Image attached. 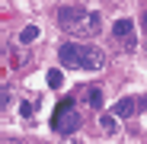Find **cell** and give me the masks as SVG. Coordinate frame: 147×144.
<instances>
[{
	"instance_id": "obj_1",
	"label": "cell",
	"mask_w": 147,
	"mask_h": 144,
	"mask_svg": "<svg viewBox=\"0 0 147 144\" xmlns=\"http://www.w3.org/2000/svg\"><path fill=\"white\" fill-rule=\"evenodd\" d=\"M58 26L67 35L93 39L96 32L102 29V16L96 13V10H86V7H61L58 10Z\"/></svg>"
},
{
	"instance_id": "obj_2",
	"label": "cell",
	"mask_w": 147,
	"mask_h": 144,
	"mask_svg": "<svg viewBox=\"0 0 147 144\" xmlns=\"http://www.w3.org/2000/svg\"><path fill=\"white\" fill-rule=\"evenodd\" d=\"M58 58L64 67H74V70H102L106 64V55L93 45H83V42H64L58 48Z\"/></svg>"
},
{
	"instance_id": "obj_3",
	"label": "cell",
	"mask_w": 147,
	"mask_h": 144,
	"mask_svg": "<svg viewBox=\"0 0 147 144\" xmlns=\"http://www.w3.org/2000/svg\"><path fill=\"white\" fill-rule=\"evenodd\" d=\"M80 112H77V106H74L70 99H61L58 103V109H55V115H51V125L61 131V135H70V131H77L80 128Z\"/></svg>"
},
{
	"instance_id": "obj_4",
	"label": "cell",
	"mask_w": 147,
	"mask_h": 144,
	"mask_svg": "<svg viewBox=\"0 0 147 144\" xmlns=\"http://www.w3.org/2000/svg\"><path fill=\"white\" fill-rule=\"evenodd\" d=\"M144 106H147V99H144V96H121V99L112 106V112H115L118 118H131V115H138Z\"/></svg>"
},
{
	"instance_id": "obj_5",
	"label": "cell",
	"mask_w": 147,
	"mask_h": 144,
	"mask_svg": "<svg viewBox=\"0 0 147 144\" xmlns=\"http://www.w3.org/2000/svg\"><path fill=\"white\" fill-rule=\"evenodd\" d=\"M112 35H115L121 45H125L128 51H131V48H134V42H138V39H134V22H131V19H115Z\"/></svg>"
},
{
	"instance_id": "obj_6",
	"label": "cell",
	"mask_w": 147,
	"mask_h": 144,
	"mask_svg": "<svg viewBox=\"0 0 147 144\" xmlns=\"http://www.w3.org/2000/svg\"><path fill=\"white\" fill-rule=\"evenodd\" d=\"M86 99L93 109H102V90L99 87H86Z\"/></svg>"
},
{
	"instance_id": "obj_7",
	"label": "cell",
	"mask_w": 147,
	"mask_h": 144,
	"mask_svg": "<svg viewBox=\"0 0 147 144\" xmlns=\"http://www.w3.org/2000/svg\"><path fill=\"white\" fill-rule=\"evenodd\" d=\"M115 118H118L115 112H109V115H102V118H99V128H102L106 135H115V131H118V128H115Z\"/></svg>"
},
{
	"instance_id": "obj_8",
	"label": "cell",
	"mask_w": 147,
	"mask_h": 144,
	"mask_svg": "<svg viewBox=\"0 0 147 144\" xmlns=\"http://www.w3.org/2000/svg\"><path fill=\"white\" fill-rule=\"evenodd\" d=\"M35 39H38V26H26V29L19 32V42H22V45H32Z\"/></svg>"
},
{
	"instance_id": "obj_9",
	"label": "cell",
	"mask_w": 147,
	"mask_h": 144,
	"mask_svg": "<svg viewBox=\"0 0 147 144\" xmlns=\"http://www.w3.org/2000/svg\"><path fill=\"white\" fill-rule=\"evenodd\" d=\"M45 80H48V87H51V90H58V87L64 83V74H61V70H48Z\"/></svg>"
},
{
	"instance_id": "obj_10",
	"label": "cell",
	"mask_w": 147,
	"mask_h": 144,
	"mask_svg": "<svg viewBox=\"0 0 147 144\" xmlns=\"http://www.w3.org/2000/svg\"><path fill=\"white\" fill-rule=\"evenodd\" d=\"M19 112H22V118H32V115H35V96H29V99H22Z\"/></svg>"
},
{
	"instance_id": "obj_11",
	"label": "cell",
	"mask_w": 147,
	"mask_h": 144,
	"mask_svg": "<svg viewBox=\"0 0 147 144\" xmlns=\"http://www.w3.org/2000/svg\"><path fill=\"white\" fill-rule=\"evenodd\" d=\"M141 22H144V32H147V13H144V19H141Z\"/></svg>"
}]
</instances>
